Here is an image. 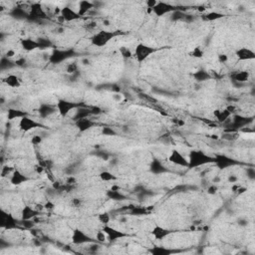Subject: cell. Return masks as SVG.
Segmentation results:
<instances>
[{"mask_svg": "<svg viewBox=\"0 0 255 255\" xmlns=\"http://www.w3.org/2000/svg\"><path fill=\"white\" fill-rule=\"evenodd\" d=\"M249 79V73L247 71H239L233 74V80L237 83H244Z\"/></svg>", "mask_w": 255, "mask_h": 255, "instance_id": "cell-27", "label": "cell"}, {"mask_svg": "<svg viewBox=\"0 0 255 255\" xmlns=\"http://www.w3.org/2000/svg\"><path fill=\"white\" fill-rule=\"evenodd\" d=\"M214 158L208 156L202 151H192L190 152L189 158H188V165L189 168H195L201 165H204L206 164L213 163Z\"/></svg>", "mask_w": 255, "mask_h": 255, "instance_id": "cell-1", "label": "cell"}, {"mask_svg": "<svg viewBox=\"0 0 255 255\" xmlns=\"http://www.w3.org/2000/svg\"><path fill=\"white\" fill-rule=\"evenodd\" d=\"M103 230L105 231L106 234H107V237L110 239V241H116V240L123 238V237H125L127 235L126 233L118 230V229L114 228V227L109 226L108 224L104 225Z\"/></svg>", "mask_w": 255, "mask_h": 255, "instance_id": "cell-10", "label": "cell"}, {"mask_svg": "<svg viewBox=\"0 0 255 255\" xmlns=\"http://www.w3.org/2000/svg\"><path fill=\"white\" fill-rule=\"evenodd\" d=\"M185 17V15L182 13V12L178 11V10H175L173 11V14L172 16V21H177V20H181Z\"/></svg>", "mask_w": 255, "mask_h": 255, "instance_id": "cell-36", "label": "cell"}, {"mask_svg": "<svg viewBox=\"0 0 255 255\" xmlns=\"http://www.w3.org/2000/svg\"><path fill=\"white\" fill-rule=\"evenodd\" d=\"M63 32H64V28L63 27L58 28V33H63Z\"/></svg>", "mask_w": 255, "mask_h": 255, "instance_id": "cell-64", "label": "cell"}, {"mask_svg": "<svg viewBox=\"0 0 255 255\" xmlns=\"http://www.w3.org/2000/svg\"><path fill=\"white\" fill-rule=\"evenodd\" d=\"M192 76H193V78L197 81V82H204V81L211 79L210 74L208 73V72L203 71V70H198L196 72H194V73L192 74Z\"/></svg>", "mask_w": 255, "mask_h": 255, "instance_id": "cell-24", "label": "cell"}, {"mask_svg": "<svg viewBox=\"0 0 255 255\" xmlns=\"http://www.w3.org/2000/svg\"><path fill=\"white\" fill-rule=\"evenodd\" d=\"M76 182V180H75V177L74 176H70L69 177H68V180H67V184H73Z\"/></svg>", "mask_w": 255, "mask_h": 255, "instance_id": "cell-55", "label": "cell"}, {"mask_svg": "<svg viewBox=\"0 0 255 255\" xmlns=\"http://www.w3.org/2000/svg\"><path fill=\"white\" fill-rule=\"evenodd\" d=\"M99 220L103 223V224H108L111 220V216L108 213V212H103V213L99 214Z\"/></svg>", "mask_w": 255, "mask_h": 255, "instance_id": "cell-34", "label": "cell"}, {"mask_svg": "<svg viewBox=\"0 0 255 255\" xmlns=\"http://www.w3.org/2000/svg\"><path fill=\"white\" fill-rule=\"evenodd\" d=\"M214 117L217 119V121L219 123H225L227 120H229V118H230L231 114L229 113L226 109L222 110V111H219V110H216L213 113Z\"/></svg>", "mask_w": 255, "mask_h": 255, "instance_id": "cell-23", "label": "cell"}, {"mask_svg": "<svg viewBox=\"0 0 255 255\" xmlns=\"http://www.w3.org/2000/svg\"><path fill=\"white\" fill-rule=\"evenodd\" d=\"M57 111V107L54 105H50V104H42L39 110H38V113H39L41 118H47L51 115H53L55 112Z\"/></svg>", "mask_w": 255, "mask_h": 255, "instance_id": "cell-15", "label": "cell"}, {"mask_svg": "<svg viewBox=\"0 0 255 255\" xmlns=\"http://www.w3.org/2000/svg\"><path fill=\"white\" fill-rule=\"evenodd\" d=\"M93 3L91 2H89V1H81L79 3V12H78V14L81 16V15H84V14H86L87 12L91 9V8H93Z\"/></svg>", "mask_w": 255, "mask_h": 255, "instance_id": "cell-28", "label": "cell"}, {"mask_svg": "<svg viewBox=\"0 0 255 255\" xmlns=\"http://www.w3.org/2000/svg\"><path fill=\"white\" fill-rule=\"evenodd\" d=\"M146 208H143V207H133V210H132V213L134 214H137V215H140V214H144L146 213Z\"/></svg>", "mask_w": 255, "mask_h": 255, "instance_id": "cell-42", "label": "cell"}, {"mask_svg": "<svg viewBox=\"0 0 255 255\" xmlns=\"http://www.w3.org/2000/svg\"><path fill=\"white\" fill-rule=\"evenodd\" d=\"M237 138V135L235 133H228L226 132L224 135H222V139L226 140V141H234Z\"/></svg>", "mask_w": 255, "mask_h": 255, "instance_id": "cell-40", "label": "cell"}, {"mask_svg": "<svg viewBox=\"0 0 255 255\" xmlns=\"http://www.w3.org/2000/svg\"><path fill=\"white\" fill-rule=\"evenodd\" d=\"M220 181H221V178H220V176H215L213 177V180H212V182H213V184H219Z\"/></svg>", "mask_w": 255, "mask_h": 255, "instance_id": "cell-58", "label": "cell"}, {"mask_svg": "<svg viewBox=\"0 0 255 255\" xmlns=\"http://www.w3.org/2000/svg\"><path fill=\"white\" fill-rule=\"evenodd\" d=\"M189 55L191 57H194V58H202L203 57V51L201 50L200 47H195V48H193L192 51H190Z\"/></svg>", "mask_w": 255, "mask_h": 255, "instance_id": "cell-33", "label": "cell"}, {"mask_svg": "<svg viewBox=\"0 0 255 255\" xmlns=\"http://www.w3.org/2000/svg\"><path fill=\"white\" fill-rule=\"evenodd\" d=\"M172 233L171 230H168V229L164 228L163 226H155L154 229L152 230V235L155 237L156 239H159V240H163L164 238H165L168 235H169Z\"/></svg>", "mask_w": 255, "mask_h": 255, "instance_id": "cell-18", "label": "cell"}, {"mask_svg": "<svg viewBox=\"0 0 255 255\" xmlns=\"http://www.w3.org/2000/svg\"><path fill=\"white\" fill-rule=\"evenodd\" d=\"M31 143L34 144V146H38L42 143V137L41 136H33L31 139Z\"/></svg>", "mask_w": 255, "mask_h": 255, "instance_id": "cell-43", "label": "cell"}, {"mask_svg": "<svg viewBox=\"0 0 255 255\" xmlns=\"http://www.w3.org/2000/svg\"><path fill=\"white\" fill-rule=\"evenodd\" d=\"M1 225L6 229H14L17 227V220L11 214L1 212Z\"/></svg>", "mask_w": 255, "mask_h": 255, "instance_id": "cell-12", "label": "cell"}, {"mask_svg": "<svg viewBox=\"0 0 255 255\" xmlns=\"http://www.w3.org/2000/svg\"><path fill=\"white\" fill-rule=\"evenodd\" d=\"M246 175H247V177H249L250 180H254L255 178V169L253 168H249L246 171Z\"/></svg>", "mask_w": 255, "mask_h": 255, "instance_id": "cell-45", "label": "cell"}, {"mask_svg": "<svg viewBox=\"0 0 255 255\" xmlns=\"http://www.w3.org/2000/svg\"><path fill=\"white\" fill-rule=\"evenodd\" d=\"M107 196L111 199H114V200H123L125 199V195L120 192V190H109L107 192Z\"/></svg>", "mask_w": 255, "mask_h": 255, "instance_id": "cell-29", "label": "cell"}, {"mask_svg": "<svg viewBox=\"0 0 255 255\" xmlns=\"http://www.w3.org/2000/svg\"><path fill=\"white\" fill-rule=\"evenodd\" d=\"M4 82L6 83L7 86H9L10 88H19L21 86V81L20 79L17 77L16 75L10 74L4 79Z\"/></svg>", "mask_w": 255, "mask_h": 255, "instance_id": "cell-21", "label": "cell"}, {"mask_svg": "<svg viewBox=\"0 0 255 255\" xmlns=\"http://www.w3.org/2000/svg\"><path fill=\"white\" fill-rule=\"evenodd\" d=\"M82 64H83L84 66L90 65V60H89L88 58H83V59H82Z\"/></svg>", "mask_w": 255, "mask_h": 255, "instance_id": "cell-59", "label": "cell"}, {"mask_svg": "<svg viewBox=\"0 0 255 255\" xmlns=\"http://www.w3.org/2000/svg\"><path fill=\"white\" fill-rule=\"evenodd\" d=\"M226 110L230 114H232V113H234V111H235V107H234V106H232V105H229V106H227V107H226Z\"/></svg>", "mask_w": 255, "mask_h": 255, "instance_id": "cell-57", "label": "cell"}, {"mask_svg": "<svg viewBox=\"0 0 255 255\" xmlns=\"http://www.w3.org/2000/svg\"><path fill=\"white\" fill-rule=\"evenodd\" d=\"M72 242L74 244H86V243H92V242H96L95 239H93L91 236H89L86 232L81 230L79 228H76L73 230L72 233Z\"/></svg>", "mask_w": 255, "mask_h": 255, "instance_id": "cell-4", "label": "cell"}, {"mask_svg": "<svg viewBox=\"0 0 255 255\" xmlns=\"http://www.w3.org/2000/svg\"><path fill=\"white\" fill-rule=\"evenodd\" d=\"M218 61L220 63H226L228 61V56L227 55H225V54H219L218 55Z\"/></svg>", "mask_w": 255, "mask_h": 255, "instance_id": "cell-47", "label": "cell"}, {"mask_svg": "<svg viewBox=\"0 0 255 255\" xmlns=\"http://www.w3.org/2000/svg\"><path fill=\"white\" fill-rule=\"evenodd\" d=\"M106 240H107V234L105 233V231H104V230L98 231L97 234H96V241L105 242Z\"/></svg>", "mask_w": 255, "mask_h": 255, "instance_id": "cell-35", "label": "cell"}, {"mask_svg": "<svg viewBox=\"0 0 255 255\" xmlns=\"http://www.w3.org/2000/svg\"><path fill=\"white\" fill-rule=\"evenodd\" d=\"M75 125L78 127V130L81 132V133H84V132H87L88 130H90L91 127H94L95 123L92 120H90L89 118H85V119L78 120V121H75Z\"/></svg>", "mask_w": 255, "mask_h": 255, "instance_id": "cell-14", "label": "cell"}, {"mask_svg": "<svg viewBox=\"0 0 255 255\" xmlns=\"http://www.w3.org/2000/svg\"><path fill=\"white\" fill-rule=\"evenodd\" d=\"M115 37V33L107 30H102L100 32L96 33L94 36L92 37V43L93 45L97 46V47H104L106 46L113 38Z\"/></svg>", "mask_w": 255, "mask_h": 255, "instance_id": "cell-2", "label": "cell"}, {"mask_svg": "<svg viewBox=\"0 0 255 255\" xmlns=\"http://www.w3.org/2000/svg\"><path fill=\"white\" fill-rule=\"evenodd\" d=\"M213 163L216 164V167H218L219 168H226L231 167V165L236 164V161L234 160H232L231 158H228L226 156H214V160Z\"/></svg>", "mask_w": 255, "mask_h": 255, "instance_id": "cell-11", "label": "cell"}, {"mask_svg": "<svg viewBox=\"0 0 255 255\" xmlns=\"http://www.w3.org/2000/svg\"><path fill=\"white\" fill-rule=\"evenodd\" d=\"M156 4H158V2L155 1V0H148V1H147V5L148 8H151V9H152Z\"/></svg>", "mask_w": 255, "mask_h": 255, "instance_id": "cell-51", "label": "cell"}, {"mask_svg": "<svg viewBox=\"0 0 255 255\" xmlns=\"http://www.w3.org/2000/svg\"><path fill=\"white\" fill-rule=\"evenodd\" d=\"M92 115H100L102 114V109L99 107H92Z\"/></svg>", "mask_w": 255, "mask_h": 255, "instance_id": "cell-49", "label": "cell"}, {"mask_svg": "<svg viewBox=\"0 0 255 255\" xmlns=\"http://www.w3.org/2000/svg\"><path fill=\"white\" fill-rule=\"evenodd\" d=\"M61 188V184H59V182H54V184H53V188L55 189H59Z\"/></svg>", "mask_w": 255, "mask_h": 255, "instance_id": "cell-62", "label": "cell"}, {"mask_svg": "<svg viewBox=\"0 0 255 255\" xmlns=\"http://www.w3.org/2000/svg\"><path fill=\"white\" fill-rule=\"evenodd\" d=\"M168 160L171 161L172 164L180 165V167L188 168V160H186L185 156L182 155L180 152H178L176 150L172 151L171 155L168 156Z\"/></svg>", "mask_w": 255, "mask_h": 255, "instance_id": "cell-6", "label": "cell"}, {"mask_svg": "<svg viewBox=\"0 0 255 255\" xmlns=\"http://www.w3.org/2000/svg\"><path fill=\"white\" fill-rule=\"evenodd\" d=\"M38 210H36L35 208H32L30 206H25L23 207L22 210V219H32L33 217L38 214Z\"/></svg>", "mask_w": 255, "mask_h": 255, "instance_id": "cell-25", "label": "cell"}, {"mask_svg": "<svg viewBox=\"0 0 255 255\" xmlns=\"http://www.w3.org/2000/svg\"><path fill=\"white\" fill-rule=\"evenodd\" d=\"M67 73L69 74H74L76 72L78 71V65L76 63H71V64H68L67 66Z\"/></svg>", "mask_w": 255, "mask_h": 255, "instance_id": "cell-37", "label": "cell"}, {"mask_svg": "<svg viewBox=\"0 0 255 255\" xmlns=\"http://www.w3.org/2000/svg\"><path fill=\"white\" fill-rule=\"evenodd\" d=\"M26 116V114L22 111H19V110H15V109H9L7 112V119L9 121L15 120V119H21Z\"/></svg>", "mask_w": 255, "mask_h": 255, "instance_id": "cell-26", "label": "cell"}, {"mask_svg": "<svg viewBox=\"0 0 255 255\" xmlns=\"http://www.w3.org/2000/svg\"><path fill=\"white\" fill-rule=\"evenodd\" d=\"M150 171L152 173H155V175H161V173H164V172H167L168 168L164 167L161 161L155 159V160H152L151 163Z\"/></svg>", "mask_w": 255, "mask_h": 255, "instance_id": "cell-17", "label": "cell"}, {"mask_svg": "<svg viewBox=\"0 0 255 255\" xmlns=\"http://www.w3.org/2000/svg\"><path fill=\"white\" fill-rule=\"evenodd\" d=\"M217 190H218V188L216 186L215 184H211L208 186V188H207V193L208 194H210V195H213L215 194L216 192H217Z\"/></svg>", "mask_w": 255, "mask_h": 255, "instance_id": "cell-44", "label": "cell"}, {"mask_svg": "<svg viewBox=\"0 0 255 255\" xmlns=\"http://www.w3.org/2000/svg\"><path fill=\"white\" fill-rule=\"evenodd\" d=\"M236 57L239 59L241 61H246V60H252V59L255 58V53L254 51L246 48V47H242L239 48L236 51Z\"/></svg>", "mask_w": 255, "mask_h": 255, "instance_id": "cell-13", "label": "cell"}, {"mask_svg": "<svg viewBox=\"0 0 255 255\" xmlns=\"http://www.w3.org/2000/svg\"><path fill=\"white\" fill-rule=\"evenodd\" d=\"M61 17L63 20L65 21H74L76 19H78L80 15L78 14V12L74 11L70 7H64L61 9Z\"/></svg>", "mask_w": 255, "mask_h": 255, "instance_id": "cell-16", "label": "cell"}, {"mask_svg": "<svg viewBox=\"0 0 255 255\" xmlns=\"http://www.w3.org/2000/svg\"><path fill=\"white\" fill-rule=\"evenodd\" d=\"M102 133H103L104 136H116V132H115L112 127H103Z\"/></svg>", "mask_w": 255, "mask_h": 255, "instance_id": "cell-41", "label": "cell"}, {"mask_svg": "<svg viewBox=\"0 0 255 255\" xmlns=\"http://www.w3.org/2000/svg\"><path fill=\"white\" fill-rule=\"evenodd\" d=\"M238 224L240 225V226H247L248 221L246 219H244V218H240L238 220Z\"/></svg>", "mask_w": 255, "mask_h": 255, "instance_id": "cell-53", "label": "cell"}, {"mask_svg": "<svg viewBox=\"0 0 255 255\" xmlns=\"http://www.w3.org/2000/svg\"><path fill=\"white\" fill-rule=\"evenodd\" d=\"M152 10L154 11V13L156 16H164V14H168V13H169V12L175 11L176 9L169 3L160 1V2H158V4H156V5L152 8Z\"/></svg>", "mask_w": 255, "mask_h": 255, "instance_id": "cell-8", "label": "cell"}, {"mask_svg": "<svg viewBox=\"0 0 255 255\" xmlns=\"http://www.w3.org/2000/svg\"><path fill=\"white\" fill-rule=\"evenodd\" d=\"M155 52L154 48L144 44H139L135 49V57L139 63H142Z\"/></svg>", "mask_w": 255, "mask_h": 255, "instance_id": "cell-3", "label": "cell"}, {"mask_svg": "<svg viewBox=\"0 0 255 255\" xmlns=\"http://www.w3.org/2000/svg\"><path fill=\"white\" fill-rule=\"evenodd\" d=\"M227 180H228V182H230V184H235V182H237V180H238V177L234 175H230L228 176Z\"/></svg>", "mask_w": 255, "mask_h": 255, "instance_id": "cell-48", "label": "cell"}, {"mask_svg": "<svg viewBox=\"0 0 255 255\" xmlns=\"http://www.w3.org/2000/svg\"><path fill=\"white\" fill-rule=\"evenodd\" d=\"M15 56V51L14 50H8L6 52V57L7 58H12Z\"/></svg>", "mask_w": 255, "mask_h": 255, "instance_id": "cell-54", "label": "cell"}, {"mask_svg": "<svg viewBox=\"0 0 255 255\" xmlns=\"http://www.w3.org/2000/svg\"><path fill=\"white\" fill-rule=\"evenodd\" d=\"M100 178L103 181H112V180H116V176H115L112 172H110L108 171H105V172H102L100 173Z\"/></svg>", "mask_w": 255, "mask_h": 255, "instance_id": "cell-31", "label": "cell"}, {"mask_svg": "<svg viewBox=\"0 0 255 255\" xmlns=\"http://www.w3.org/2000/svg\"><path fill=\"white\" fill-rule=\"evenodd\" d=\"M44 207H45V209H53V208L55 207V204L52 201H47L44 204Z\"/></svg>", "mask_w": 255, "mask_h": 255, "instance_id": "cell-52", "label": "cell"}, {"mask_svg": "<svg viewBox=\"0 0 255 255\" xmlns=\"http://www.w3.org/2000/svg\"><path fill=\"white\" fill-rule=\"evenodd\" d=\"M79 106H80L79 104H76V103H73V102H70L67 100H59L56 107H57V111L59 112V114H60L62 117H66L72 110L79 108Z\"/></svg>", "mask_w": 255, "mask_h": 255, "instance_id": "cell-5", "label": "cell"}, {"mask_svg": "<svg viewBox=\"0 0 255 255\" xmlns=\"http://www.w3.org/2000/svg\"><path fill=\"white\" fill-rule=\"evenodd\" d=\"M120 52H121V55L124 58H131L132 57V52L130 49H127V47H121L120 48Z\"/></svg>", "mask_w": 255, "mask_h": 255, "instance_id": "cell-38", "label": "cell"}, {"mask_svg": "<svg viewBox=\"0 0 255 255\" xmlns=\"http://www.w3.org/2000/svg\"><path fill=\"white\" fill-rule=\"evenodd\" d=\"M27 180H28V177L26 176H24L23 173L19 171H14L11 176V178H10L11 184L14 185H20Z\"/></svg>", "mask_w": 255, "mask_h": 255, "instance_id": "cell-19", "label": "cell"}, {"mask_svg": "<svg viewBox=\"0 0 255 255\" xmlns=\"http://www.w3.org/2000/svg\"><path fill=\"white\" fill-rule=\"evenodd\" d=\"M25 62H26V60H25L24 58H21L20 60H17L16 61V64H17V65H23V64H25Z\"/></svg>", "mask_w": 255, "mask_h": 255, "instance_id": "cell-60", "label": "cell"}, {"mask_svg": "<svg viewBox=\"0 0 255 255\" xmlns=\"http://www.w3.org/2000/svg\"><path fill=\"white\" fill-rule=\"evenodd\" d=\"M100 248H101V246L99 244H97L96 242H92L90 248H89V249H90L91 252H97Z\"/></svg>", "mask_w": 255, "mask_h": 255, "instance_id": "cell-46", "label": "cell"}, {"mask_svg": "<svg viewBox=\"0 0 255 255\" xmlns=\"http://www.w3.org/2000/svg\"><path fill=\"white\" fill-rule=\"evenodd\" d=\"M19 127L23 132H29V131H31L33 129H35V127H40L41 125L39 124V123H37L35 120H32V119L28 118L27 116H25V117L20 119Z\"/></svg>", "mask_w": 255, "mask_h": 255, "instance_id": "cell-9", "label": "cell"}, {"mask_svg": "<svg viewBox=\"0 0 255 255\" xmlns=\"http://www.w3.org/2000/svg\"><path fill=\"white\" fill-rule=\"evenodd\" d=\"M37 41H38V43H39V45H40V48H48V47H50L51 45H52L49 40L43 39V38H41V39H38Z\"/></svg>", "mask_w": 255, "mask_h": 255, "instance_id": "cell-39", "label": "cell"}, {"mask_svg": "<svg viewBox=\"0 0 255 255\" xmlns=\"http://www.w3.org/2000/svg\"><path fill=\"white\" fill-rule=\"evenodd\" d=\"M73 54L72 50H54L49 58V61L53 64H59Z\"/></svg>", "mask_w": 255, "mask_h": 255, "instance_id": "cell-7", "label": "cell"}, {"mask_svg": "<svg viewBox=\"0 0 255 255\" xmlns=\"http://www.w3.org/2000/svg\"><path fill=\"white\" fill-rule=\"evenodd\" d=\"M90 116H92V110H91V108L82 107V108L78 109V111L76 112V115L74 116V120L75 121H78V120H81V119L89 118Z\"/></svg>", "mask_w": 255, "mask_h": 255, "instance_id": "cell-22", "label": "cell"}, {"mask_svg": "<svg viewBox=\"0 0 255 255\" xmlns=\"http://www.w3.org/2000/svg\"><path fill=\"white\" fill-rule=\"evenodd\" d=\"M81 203H82V200H81L80 198L75 197V198L72 199V204H73L74 206H80Z\"/></svg>", "mask_w": 255, "mask_h": 255, "instance_id": "cell-50", "label": "cell"}, {"mask_svg": "<svg viewBox=\"0 0 255 255\" xmlns=\"http://www.w3.org/2000/svg\"><path fill=\"white\" fill-rule=\"evenodd\" d=\"M44 168H43V167H42L41 164H38V165H36V168H35V171H36V172H38V173H41V172H43Z\"/></svg>", "mask_w": 255, "mask_h": 255, "instance_id": "cell-56", "label": "cell"}, {"mask_svg": "<svg viewBox=\"0 0 255 255\" xmlns=\"http://www.w3.org/2000/svg\"><path fill=\"white\" fill-rule=\"evenodd\" d=\"M222 17H223V15L221 13H218V12H209V13H207L205 15L206 20H209V21L217 20V19L222 18Z\"/></svg>", "mask_w": 255, "mask_h": 255, "instance_id": "cell-32", "label": "cell"}, {"mask_svg": "<svg viewBox=\"0 0 255 255\" xmlns=\"http://www.w3.org/2000/svg\"><path fill=\"white\" fill-rule=\"evenodd\" d=\"M103 24L105 25V26H109V25H110V21L108 19H104L103 20Z\"/></svg>", "mask_w": 255, "mask_h": 255, "instance_id": "cell-63", "label": "cell"}, {"mask_svg": "<svg viewBox=\"0 0 255 255\" xmlns=\"http://www.w3.org/2000/svg\"><path fill=\"white\" fill-rule=\"evenodd\" d=\"M151 253L154 255H171L173 251L164 247H154L151 249Z\"/></svg>", "mask_w": 255, "mask_h": 255, "instance_id": "cell-30", "label": "cell"}, {"mask_svg": "<svg viewBox=\"0 0 255 255\" xmlns=\"http://www.w3.org/2000/svg\"><path fill=\"white\" fill-rule=\"evenodd\" d=\"M44 208H45V207H44V204H36L35 209L39 211V210H43Z\"/></svg>", "mask_w": 255, "mask_h": 255, "instance_id": "cell-61", "label": "cell"}, {"mask_svg": "<svg viewBox=\"0 0 255 255\" xmlns=\"http://www.w3.org/2000/svg\"><path fill=\"white\" fill-rule=\"evenodd\" d=\"M21 46L26 51H33L37 48H40V45L38 43V41L32 40L30 38H26V39L21 40Z\"/></svg>", "mask_w": 255, "mask_h": 255, "instance_id": "cell-20", "label": "cell"}]
</instances>
